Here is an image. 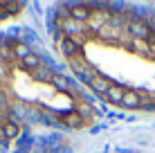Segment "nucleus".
Listing matches in <instances>:
<instances>
[{"label": "nucleus", "mask_w": 155, "mask_h": 153, "mask_svg": "<svg viewBox=\"0 0 155 153\" xmlns=\"http://www.w3.org/2000/svg\"><path fill=\"white\" fill-rule=\"evenodd\" d=\"M0 63L9 92L25 119L61 128H85L94 122V106L83 88L52 68L45 56L23 41L2 36Z\"/></svg>", "instance_id": "nucleus-2"}, {"label": "nucleus", "mask_w": 155, "mask_h": 153, "mask_svg": "<svg viewBox=\"0 0 155 153\" xmlns=\"http://www.w3.org/2000/svg\"><path fill=\"white\" fill-rule=\"evenodd\" d=\"M25 122L20 108L16 106L12 92L7 86V77H5L2 63H0V144H9V142L18 140L23 135Z\"/></svg>", "instance_id": "nucleus-3"}, {"label": "nucleus", "mask_w": 155, "mask_h": 153, "mask_svg": "<svg viewBox=\"0 0 155 153\" xmlns=\"http://www.w3.org/2000/svg\"><path fill=\"white\" fill-rule=\"evenodd\" d=\"M54 45L83 90L121 110H155V18L106 5H65Z\"/></svg>", "instance_id": "nucleus-1"}]
</instances>
